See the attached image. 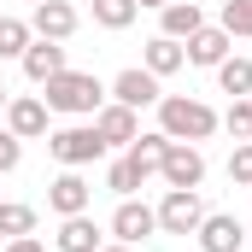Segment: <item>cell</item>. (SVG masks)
<instances>
[{"label":"cell","mask_w":252,"mask_h":252,"mask_svg":"<svg viewBox=\"0 0 252 252\" xmlns=\"http://www.w3.org/2000/svg\"><path fill=\"white\" fill-rule=\"evenodd\" d=\"M158 129L170 135V141H211L217 129H223V118L205 106V100H193V94H164L158 100Z\"/></svg>","instance_id":"1"},{"label":"cell","mask_w":252,"mask_h":252,"mask_svg":"<svg viewBox=\"0 0 252 252\" xmlns=\"http://www.w3.org/2000/svg\"><path fill=\"white\" fill-rule=\"evenodd\" d=\"M41 100L47 112H64V118H94L106 106V88L94 70H59L53 82H41Z\"/></svg>","instance_id":"2"},{"label":"cell","mask_w":252,"mask_h":252,"mask_svg":"<svg viewBox=\"0 0 252 252\" xmlns=\"http://www.w3.org/2000/svg\"><path fill=\"white\" fill-rule=\"evenodd\" d=\"M47 153L59 158L64 170H82V164L106 158V141H100V129H94V124H64V129L47 135Z\"/></svg>","instance_id":"3"},{"label":"cell","mask_w":252,"mask_h":252,"mask_svg":"<svg viewBox=\"0 0 252 252\" xmlns=\"http://www.w3.org/2000/svg\"><path fill=\"white\" fill-rule=\"evenodd\" d=\"M153 211H158V229H164V235H193V229H199V217H205L199 188H170Z\"/></svg>","instance_id":"4"},{"label":"cell","mask_w":252,"mask_h":252,"mask_svg":"<svg viewBox=\"0 0 252 252\" xmlns=\"http://www.w3.org/2000/svg\"><path fill=\"white\" fill-rule=\"evenodd\" d=\"M158 176H164V188H199V182H205V153H199L193 141H170Z\"/></svg>","instance_id":"5"},{"label":"cell","mask_w":252,"mask_h":252,"mask_svg":"<svg viewBox=\"0 0 252 252\" xmlns=\"http://www.w3.org/2000/svg\"><path fill=\"white\" fill-rule=\"evenodd\" d=\"M88 205H94V188H88L82 170H59V176L47 182V211H53V217H82Z\"/></svg>","instance_id":"6"},{"label":"cell","mask_w":252,"mask_h":252,"mask_svg":"<svg viewBox=\"0 0 252 252\" xmlns=\"http://www.w3.org/2000/svg\"><path fill=\"white\" fill-rule=\"evenodd\" d=\"M112 235H118L124 247H141L147 235H158V211L129 193V199H118V211H112Z\"/></svg>","instance_id":"7"},{"label":"cell","mask_w":252,"mask_h":252,"mask_svg":"<svg viewBox=\"0 0 252 252\" xmlns=\"http://www.w3.org/2000/svg\"><path fill=\"white\" fill-rule=\"evenodd\" d=\"M76 6L70 0H41V6H30V30L41 35V41H70L76 35Z\"/></svg>","instance_id":"8"},{"label":"cell","mask_w":252,"mask_h":252,"mask_svg":"<svg viewBox=\"0 0 252 252\" xmlns=\"http://www.w3.org/2000/svg\"><path fill=\"white\" fill-rule=\"evenodd\" d=\"M193 235H199V252H241V241H247L235 211H205Z\"/></svg>","instance_id":"9"},{"label":"cell","mask_w":252,"mask_h":252,"mask_svg":"<svg viewBox=\"0 0 252 252\" xmlns=\"http://www.w3.org/2000/svg\"><path fill=\"white\" fill-rule=\"evenodd\" d=\"M229 47H235V35L223 30V24H199L188 41H182V53H188V64H205V70H217V64L229 59Z\"/></svg>","instance_id":"10"},{"label":"cell","mask_w":252,"mask_h":252,"mask_svg":"<svg viewBox=\"0 0 252 252\" xmlns=\"http://www.w3.org/2000/svg\"><path fill=\"white\" fill-rule=\"evenodd\" d=\"M112 100L129 106V112H141V106H158L164 94H158V76H153V70L129 64V70H118V82H112Z\"/></svg>","instance_id":"11"},{"label":"cell","mask_w":252,"mask_h":252,"mask_svg":"<svg viewBox=\"0 0 252 252\" xmlns=\"http://www.w3.org/2000/svg\"><path fill=\"white\" fill-rule=\"evenodd\" d=\"M18 64H24V76H30L35 88H41V82H53L59 70H70V59H64V41H41V35L24 47V59H18Z\"/></svg>","instance_id":"12"},{"label":"cell","mask_w":252,"mask_h":252,"mask_svg":"<svg viewBox=\"0 0 252 252\" xmlns=\"http://www.w3.org/2000/svg\"><path fill=\"white\" fill-rule=\"evenodd\" d=\"M6 129H12L18 141L47 135V100H41V94H18V100H6Z\"/></svg>","instance_id":"13"},{"label":"cell","mask_w":252,"mask_h":252,"mask_svg":"<svg viewBox=\"0 0 252 252\" xmlns=\"http://www.w3.org/2000/svg\"><path fill=\"white\" fill-rule=\"evenodd\" d=\"M94 129H100V141H106V153H112V147H129V141L141 135V118H135L129 106L112 100V106H100V112H94Z\"/></svg>","instance_id":"14"},{"label":"cell","mask_w":252,"mask_h":252,"mask_svg":"<svg viewBox=\"0 0 252 252\" xmlns=\"http://www.w3.org/2000/svg\"><path fill=\"white\" fill-rule=\"evenodd\" d=\"M53 247H59V252H100L106 241H100V223L82 211V217H59V235H53Z\"/></svg>","instance_id":"15"},{"label":"cell","mask_w":252,"mask_h":252,"mask_svg":"<svg viewBox=\"0 0 252 252\" xmlns=\"http://www.w3.org/2000/svg\"><path fill=\"white\" fill-rule=\"evenodd\" d=\"M158 35H170V41H188L193 30L205 24V12H199V0H170V6H158Z\"/></svg>","instance_id":"16"},{"label":"cell","mask_w":252,"mask_h":252,"mask_svg":"<svg viewBox=\"0 0 252 252\" xmlns=\"http://www.w3.org/2000/svg\"><path fill=\"white\" fill-rule=\"evenodd\" d=\"M182 64H188V53H182V41H170V35H153L147 53H141V70H153V76H176Z\"/></svg>","instance_id":"17"},{"label":"cell","mask_w":252,"mask_h":252,"mask_svg":"<svg viewBox=\"0 0 252 252\" xmlns=\"http://www.w3.org/2000/svg\"><path fill=\"white\" fill-rule=\"evenodd\" d=\"M164 147H170V135H164V129H147V135H135V141H129L124 153L135 158V170H141V176H158V164H164Z\"/></svg>","instance_id":"18"},{"label":"cell","mask_w":252,"mask_h":252,"mask_svg":"<svg viewBox=\"0 0 252 252\" xmlns=\"http://www.w3.org/2000/svg\"><path fill=\"white\" fill-rule=\"evenodd\" d=\"M217 88H223L229 100H247V94H252V59L229 53V59L217 64Z\"/></svg>","instance_id":"19"},{"label":"cell","mask_w":252,"mask_h":252,"mask_svg":"<svg viewBox=\"0 0 252 252\" xmlns=\"http://www.w3.org/2000/svg\"><path fill=\"white\" fill-rule=\"evenodd\" d=\"M106 188L118 193V199H129V193H135V188H147V176L135 170V158H129V153H124V158H112V164H106Z\"/></svg>","instance_id":"20"},{"label":"cell","mask_w":252,"mask_h":252,"mask_svg":"<svg viewBox=\"0 0 252 252\" xmlns=\"http://www.w3.org/2000/svg\"><path fill=\"white\" fill-rule=\"evenodd\" d=\"M0 235H6V241H12V235H35V205L0 199Z\"/></svg>","instance_id":"21"},{"label":"cell","mask_w":252,"mask_h":252,"mask_svg":"<svg viewBox=\"0 0 252 252\" xmlns=\"http://www.w3.org/2000/svg\"><path fill=\"white\" fill-rule=\"evenodd\" d=\"M30 41H35V30H30L24 18H6V12H0V59H24Z\"/></svg>","instance_id":"22"},{"label":"cell","mask_w":252,"mask_h":252,"mask_svg":"<svg viewBox=\"0 0 252 252\" xmlns=\"http://www.w3.org/2000/svg\"><path fill=\"white\" fill-rule=\"evenodd\" d=\"M135 12H141L135 0H94V24H100V30H129Z\"/></svg>","instance_id":"23"},{"label":"cell","mask_w":252,"mask_h":252,"mask_svg":"<svg viewBox=\"0 0 252 252\" xmlns=\"http://www.w3.org/2000/svg\"><path fill=\"white\" fill-rule=\"evenodd\" d=\"M235 41H252V0H223V18H217Z\"/></svg>","instance_id":"24"},{"label":"cell","mask_w":252,"mask_h":252,"mask_svg":"<svg viewBox=\"0 0 252 252\" xmlns=\"http://www.w3.org/2000/svg\"><path fill=\"white\" fill-rule=\"evenodd\" d=\"M223 129H229L235 141H252V100H229V112H223Z\"/></svg>","instance_id":"25"},{"label":"cell","mask_w":252,"mask_h":252,"mask_svg":"<svg viewBox=\"0 0 252 252\" xmlns=\"http://www.w3.org/2000/svg\"><path fill=\"white\" fill-rule=\"evenodd\" d=\"M229 182L252 188V141H235V153H229Z\"/></svg>","instance_id":"26"},{"label":"cell","mask_w":252,"mask_h":252,"mask_svg":"<svg viewBox=\"0 0 252 252\" xmlns=\"http://www.w3.org/2000/svg\"><path fill=\"white\" fill-rule=\"evenodd\" d=\"M18 164H24V141H18L12 129H0V176H6V170H18Z\"/></svg>","instance_id":"27"},{"label":"cell","mask_w":252,"mask_h":252,"mask_svg":"<svg viewBox=\"0 0 252 252\" xmlns=\"http://www.w3.org/2000/svg\"><path fill=\"white\" fill-rule=\"evenodd\" d=\"M6 252H47V247H41L35 235H12V241H6Z\"/></svg>","instance_id":"28"},{"label":"cell","mask_w":252,"mask_h":252,"mask_svg":"<svg viewBox=\"0 0 252 252\" xmlns=\"http://www.w3.org/2000/svg\"><path fill=\"white\" fill-rule=\"evenodd\" d=\"M100 252H135V247H124V241H112V247H100Z\"/></svg>","instance_id":"29"},{"label":"cell","mask_w":252,"mask_h":252,"mask_svg":"<svg viewBox=\"0 0 252 252\" xmlns=\"http://www.w3.org/2000/svg\"><path fill=\"white\" fill-rule=\"evenodd\" d=\"M6 100H12V94H6V82H0V118H6Z\"/></svg>","instance_id":"30"},{"label":"cell","mask_w":252,"mask_h":252,"mask_svg":"<svg viewBox=\"0 0 252 252\" xmlns=\"http://www.w3.org/2000/svg\"><path fill=\"white\" fill-rule=\"evenodd\" d=\"M135 6H170V0H135Z\"/></svg>","instance_id":"31"},{"label":"cell","mask_w":252,"mask_h":252,"mask_svg":"<svg viewBox=\"0 0 252 252\" xmlns=\"http://www.w3.org/2000/svg\"><path fill=\"white\" fill-rule=\"evenodd\" d=\"M30 6H41V0H30Z\"/></svg>","instance_id":"32"},{"label":"cell","mask_w":252,"mask_h":252,"mask_svg":"<svg viewBox=\"0 0 252 252\" xmlns=\"http://www.w3.org/2000/svg\"><path fill=\"white\" fill-rule=\"evenodd\" d=\"M247 100H252V94H247Z\"/></svg>","instance_id":"33"}]
</instances>
